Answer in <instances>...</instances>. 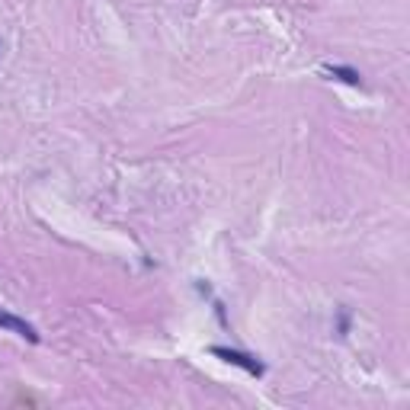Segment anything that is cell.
<instances>
[{"label": "cell", "mask_w": 410, "mask_h": 410, "mask_svg": "<svg viewBox=\"0 0 410 410\" xmlns=\"http://www.w3.org/2000/svg\"><path fill=\"white\" fill-rule=\"evenodd\" d=\"M211 356L215 359H221V362H228V365H237V369H243L247 375H256L260 378L263 372H266V365L260 362V359H253V356H247V352H241V349H231V346H211Z\"/></svg>", "instance_id": "6da1fadb"}, {"label": "cell", "mask_w": 410, "mask_h": 410, "mask_svg": "<svg viewBox=\"0 0 410 410\" xmlns=\"http://www.w3.org/2000/svg\"><path fill=\"white\" fill-rule=\"evenodd\" d=\"M0 330H10V333H16V337H23L26 343H38V333H36V327H32L29 320L16 317V314H10V311H0Z\"/></svg>", "instance_id": "7a4b0ae2"}, {"label": "cell", "mask_w": 410, "mask_h": 410, "mask_svg": "<svg viewBox=\"0 0 410 410\" xmlns=\"http://www.w3.org/2000/svg\"><path fill=\"white\" fill-rule=\"evenodd\" d=\"M324 74L337 77V80L349 83V87H362V77H359L356 68H346V64H324Z\"/></svg>", "instance_id": "3957f363"}, {"label": "cell", "mask_w": 410, "mask_h": 410, "mask_svg": "<svg viewBox=\"0 0 410 410\" xmlns=\"http://www.w3.org/2000/svg\"><path fill=\"white\" fill-rule=\"evenodd\" d=\"M346 330H349V314L340 311V337H346Z\"/></svg>", "instance_id": "277c9868"}]
</instances>
